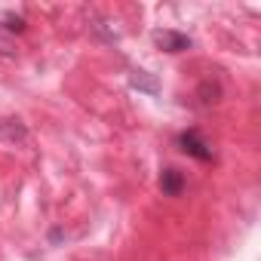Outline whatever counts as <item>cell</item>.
Instances as JSON below:
<instances>
[{"instance_id":"cell-1","label":"cell","mask_w":261,"mask_h":261,"mask_svg":"<svg viewBox=\"0 0 261 261\" xmlns=\"http://www.w3.org/2000/svg\"><path fill=\"white\" fill-rule=\"evenodd\" d=\"M175 145H178L181 154H188V157H194L200 163H212L215 160V148H212V142L200 133V129H185V133H178Z\"/></svg>"},{"instance_id":"cell-2","label":"cell","mask_w":261,"mask_h":261,"mask_svg":"<svg viewBox=\"0 0 261 261\" xmlns=\"http://www.w3.org/2000/svg\"><path fill=\"white\" fill-rule=\"evenodd\" d=\"M151 40L157 43V49H163V53H169V56H178V53L194 49V40H191L188 34L175 31V28H154V31H151Z\"/></svg>"},{"instance_id":"cell-3","label":"cell","mask_w":261,"mask_h":261,"mask_svg":"<svg viewBox=\"0 0 261 261\" xmlns=\"http://www.w3.org/2000/svg\"><path fill=\"white\" fill-rule=\"evenodd\" d=\"M0 142H7V145H25L28 142V126L19 117H0Z\"/></svg>"},{"instance_id":"cell-4","label":"cell","mask_w":261,"mask_h":261,"mask_svg":"<svg viewBox=\"0 0 261 261\" xmlns=\"http://www.w3.org/2000/svg\"><path fill=\"white\" fill-rule=\"evenodd\" d=\"M221 95H224V89H221V83H218V80H212V77H206V80L197 86V92H194L197 108H212V105H218V101H221Z\"/></svg>"},{"instance_id":"cell-5","label":"cell","mask_w":261,"mask_h":261,"mask_svg":"<svg viewBox=\"0 0 261 261\" xmlns=\"http://www.w3.org/2000/svg\"><path fill=\"white\" fill-rule=\"evenodd\" d=\"M185 188H188L185 172H178V169H172V166L160 172V191H163V197H181Z\"/></svg>"},{"instance_id":"cell-6","label":"cell","mask_w":261,"mask_h":261,"mask_svg":"<svg viewBox=\"0 0 261 261\" xmlns=\"http://www.w3.org/2000/svg\"><path fill=\"white\" fill-rule=\"evenodd\" d=\"M129 86L139 89V92H148V95H160V80H157V74L142 71V68L129 71Z\"/></svg>"},{"instance_id":"cell-7","label":"cell","mask_w":261,"mask_h":261,"mask_svg":"<svg viewBox=\"0 0 261 261\" xmlns=\"http://www.w3.org/2000/svg\"><path fill=\"white\" fill-rule=\"evenodd\" d=\"M25 28H28V19L22 13H16V10H4V13H0V31H4V34L16 37V34H25Z\"/></svg>"},{"instance_id":"cell-8","label":"cell","mask_w":261,"mask_h":261,"mask_svg":"<svg viewBox=\"0 0 261 261\" xmlns=\"http://www.w3.org/2000/svg\"><path fill=\"white\" fill-rule=\"evenodd\" d=\"M0 56H4V59L16 56V37H10V34H4V31H0Z\"/></svg>"},{"instance_id":"cell-9","label":"cell","mask_w":261,"mask_h":261,"mask_svg":"<svg viewBox=\"0 0 261 261\" xmlns=\"http://www.w3.org/2000/svg\"><path fill=\"white\" fill-rule=\"evenodd\" d=\"M62 237H65V233H62V227H56V230H53V233H49V243H53V246H56V243H59V240H62Z\"/></svg>"}]
</instances>
